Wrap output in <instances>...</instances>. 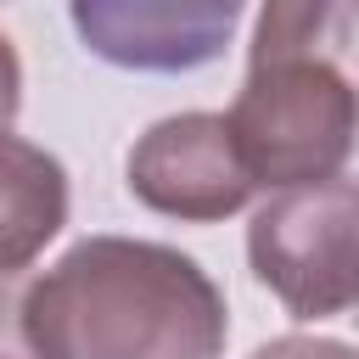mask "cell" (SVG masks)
Returning <instances> with one entry per match:
<instances>
[{
  "label": "cell",
  "mask_w": 359,
  "mask_h": 359,
  "mask_svg": "<svg viewBox=\"0 0 359 359\" xmlns=\"http://www.w3.org/2000/svg\"><path fill=\"white\" fill-rule=\"evenodd\" d=\"M11 331L28 359H219L230 314L191 252L84 236L28 280Z\"/></svg>",
  "instance_id": "1"
},
{
  "label": "cell",
  "mask_w": 359,
  "mask_h": 359,
  "mask_svg": "<svg viewBox=\"0 0 359 359\" xmlns=\"http://www.w3.org/2000/svg\"><path fill=\"white\" fill-rule=\"evenodd\" d=\"M353 11L275 0L258 11L247 79L224 112L252 191H297L342 174L353 151V84L342 73Z\"/></svg>",
  "instance_id": "2"
},
{
  "label": "cell",
  "mask_w": 359,
  "mask_h": 359,
  "mask_svg": "<svg viewBox=\"0 0 359 359\" xmlns=\"http://www.w3.org/2000/svg\"><path fill=\"white\" fill-rule=\"evenodd\" d=\"M353 224H359V191L348 174L325 185L275 191L247 224V258L258 286H269L297 320L348 314L359 297Z\"/></svg>",
  "instance_id": "3"
},
{
  "label": "cell",
  "mask_w": 359,
  "mask_h": 359,
  "mask_svg": "<svg viewBox=\"0 0 359 359\" xmlns=\"http://www.w3.org/2000/svg\"><path fill=\"white\" fill-rule=\"evenodd\" d=\"M129 196L180 224H219L247 208L252 180L230 146L224 112H174L157 118L129 146Z\"/></svg>",
  "instance_id": "4"
},
{
  "label": "cell",
  "mask_w": 359,
  "mask_h": 359,
  "mask_svg": "<svg viewBox=\"0 0 359 359\" xmlns=\"http://www.w3.org/2000/svg\"><path fill=\"white\" fill-rule=\"evenodd\" d=\"M241 6H73L79 39L118 67L140 73H185L224 50Z\"/></svg>",
  "instance_id": "5"
},
{
  "label": "cell",
  "mask_w": 359,
  "mask_h": 359,
  "mask_svg": "<svg viewBox=\"0 0 359 359\" xmlns=\"http://www.w3.org/2000/svg\"><path fill=\"white\" fill-rule=\"evenodd\" d=\"M67 224V168L17 135H0V286H11Z\"/></svg>",
  "instance_id": "6"
},
{
  "label": "cell",
  "mask_w": 359,
  "mask_h": 359,
  "mask_svg": "<svg viewBox=\"0 0 359 359\" xmlns=\"http://www.w3.org/2000/svg\"><path fill=\"white\" fill-rule=\"evenodd\" d=\"M252 359H353V348L337 337H275Z\"/></svg>",
  "instance_id": "7"
},
{
  "label": "cell",
  "mask_w": 359,
  "mask_h": 359,
  "mask_svg": "<svg viewBox=\"0 0 359 359\" xmlns=\"http://www.w3.org/2000/svg\"><path fill=\"white\" fill-rule=\"evenodd\" d=\"M17 107H22V62H17V50H11V39L0 34V135L11 129V118H17Z\"/></svg>",
  "instance_id": "8"
},
{
  "label": "cell",
  "mask_w": 359,
  "mask_h": 359,
  "mask_svg": "<svg viewBox=\"0 0 359 359\" xmlns=\"http://www.w3.org/2000/svg\"><path fill=\"white\" fill-rule=\"evenodd\" d=\"M0 359H17V353H0Z\"/></svg>",
  "instance_id": "9"
}]
</instances>
